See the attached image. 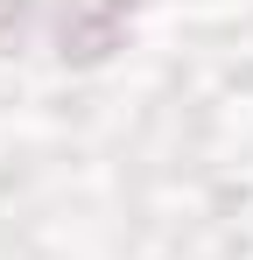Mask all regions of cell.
<instances>
[{
    "label": "cell",
    "mask_w": 253,
    "mask_h": 260,
    "mask_svg": "<svg viewBox=\"0 0 253 260\" xmlns=\"http://www.w3.org/2000/svg\"><path fill=\"white\" fill-rule=\"evenodd\" d=\"M28 14H36V0H0V49H14V43H21Z\"/></svg>",
    "instance_id": "obj_2"
},
{
    "label": "cell",
    "mask_w": 253,
    "mask_h": 260,
    "mask_svg": "<svg viewBox=\"0 0 253 260\" xmlns=\"http://www.w3.org/2000/svg\"><path fill=\"white\" fill-rule=\"evenodd\" d=\"M141 7H155V0H64V14H56V56L71 71H99L126 43V28L141 21Z\"/></svg>",
    "instance_id": "obj_1"
}]
</instances>
